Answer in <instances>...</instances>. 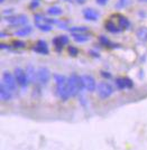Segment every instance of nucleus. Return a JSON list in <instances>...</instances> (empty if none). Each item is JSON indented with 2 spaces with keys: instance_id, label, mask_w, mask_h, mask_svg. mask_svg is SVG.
<instances>
[{
  "instance_id": "nucleus-1",
  "label": "nucleus",
  "mask_w": 147,
  "mask_h": 150,
  "mask_svg": "<svg viewBox=\"0 0 147 150\" xmlns=\"http://www.w3.org/2000/svg\"><path fill=\"white\" fill-rule=\"evenodd\" d=\"M67 90H69L71 98L79 95L83 90H85L83 86V83H82L81 76H79L76 74H71L70 77L67 79Z\"/></svg>"
},
{
  "instance_id": "nucleus-2",
  "label": "nucleus",
  "mask_w": 147,
  "mask_h": 150,
  "mask_svg": "<svg viewBox=\"0 0 147 150\" xmlns=\"http://www.w3.org/2000/svg\"><path fill=\"white\" fill-rule=\"evenodd\" d=\"M54 80H55V83H56V94H57V96L63 101L70 99L71 96H70V93L67 90V80L65 79V76L60 75V74H55Z\"/></svg>"
},
{
  "instance_id": "nucleus-3",
  "label": "nucleus",
  "mask_w": 147,
  "mask_h": 150,
  "mask_svg": "<svg viewBox=\"0 0 147 150\" xmlns=\"http://www.w3.org/2000/svg\"><path fill=\"white\" fill-rule=\"evenodd\" d=\"M15 76L16 80L18 82V85L22 87V90H26L28 83H29V79L27 76V73L25 70H22V67H16L15 68Z\"/></svg>"
},
{
  "instance_id": "nucleus-4",
  "label": "nucleus",
  "mask_w": 147,
  "mask_h": 150,
  "mask_svg": "<svg viewBox=\"0 0 147 150\" xmlns=\"http://www.w3.org/2000/svg\"><path fill=\"white\" fill-rule=\"evenodd\" d=\"M97 91H98V95L101 99H108V98H110L111 95L113 94V87L109 83L101 82L97 86Z\"/></svg>"
},
{
  "instance_id": "nucleus-5",
  "label": "nucleus",
  "mask_w": 147,
  "mask_h": 150,
  "mask_svg": "<svg viewBox=\"0 0 147 150\" xmlns=\"http://www.w3.org/2000/svg\"><path fill=\"white\" fill-rule=\"evenodd\" d=\"M81 79L85 91H88V92H94L96 91L98 85H97V82L93 76L88 75V74H84V75L81 76Z\"/></svg>"
},
{
  "instance_id": "nucleus-6",
  "label": "nucleus",
  "mask_w": 147,
  "mask_h": 150,
  "mask_svg": "<svg viewBox=\"0 0 147 150\" xmlns=\"http://www.w3.org/2000/svg\"><path fill=\"white\" fill-rule=\"evenodd\" d=\"M2 82H4L13 92H16L18 82H17V80H16V76H14L11 73L5 72L4 75H2Z\"/></svg>"
},
{
  "instance_id": "nucleus-7",
  "label": "nucleus",
  "mask_w": 147,
  "mask_h": 150,
  "mask_svg": "<svg viewBox=\"0 0 147 150\" xmlns=\"http://www.w3.org/2000/svg\"><path fill=\"white\" fill-rule=\"evenodd\" d=\"M50 79H51V72L47 67H39L37 70V81L42 85H46Z\"/></svg>"
},
{
  "instance_id": "nucleus-8",
  "label": "nucleus",
  "mask_w": 147,
  "mask_h": 150,
  "mask_svg": "<svg viewBox=\"0 0 147 150\" xmlns=\"http://www.w3.org/2000/svg\"><path fill=\"white\" fill-rule=\"evenodd\" d=\"M13 93L14 92L4 82H1V85H0V98H1V101H4V102L10 101L11 98H13Z\"/></svg>"
},
{
  "instance_id": "nucleus-9",
  "label": "nucleus",
  "mask_w": 147,
  "mask_h": 150,
  "mask_svg": "<svg viewBox=\"0 0 147 150\" xmlns=\"http://www.w3.org/2000/svg\"><path fill=\"white\" fill-rule=\"evenodd\" d=\"M83 16H84V18L87 20H91V22H94V20H97L99 18V14L97 13L96 10L90 9V8L83 10Z\"/></svg>"
},
{
  "instance_id": "nucleus-10",
  "label": "nucleus",
  "mask_w": 147,
  "mask_h": 150,
  "mask_svg": "<svg viewBox=\"0 0 147 150\" xmlns=\"http://www.w3.org/2000/svg\"><path fill=\"white\" fill-rule=\"evenodd\" d=\"M26 73H27V76L29 79V82L35 83L37 81V71H35V68L32 65H28V67L26 68Z\"/></svg>"
},
{
  "instance_id": "nucleus-11",
  "label": "nucleus",
  "mask_w": 147,
  "mask_h": 150,
  "mask_svg": "<svg viewBox=\"0 0 147 150\" xmlns=\"http://www.w3.org/2000/svg\"><path fill=\"white\" fill-rule=\"evenodd\" d=\"M72 38L76 43H85L90 39L89 36L83 35L82 33H72Z\"/></svg>"
},
{
  "instance_id": "nucleus-12",
  "label": "nucleus",
  "mask_w": 147,
  "mask_h": 150,
  "mask_svg": "<svg viewBox=\"0 0 147 150\" xmlns=\"http://www.w3.org/2000/svg\"><path fill=\"white\" fill-rule=\"evenodd\" d=\"M47 14L51 16H60L63 14V10H62V8L57 7V6H53L47 9Z\"/></svg>"
},
{
  "instance_id": "nucleus-13",
  "label": "nucleus",
  "mask_w": 147,
  "mask_h": 150,
  "mask_svg": "<svg viewBox=\"0 0 147 150\" xmlns=\"http://www.w3.org/2000/svg\"><path fill=\"white\" fill-rule=\"evenodd\" d=\"M32 27H25V28H22V29H19V30H17L15 33V35L16 36H27V35H29L30 33H32Z\"/></svg>"
},
{
  "instance_id": "nucleus-14",
  "label": "nucleus",
  "mask_w": 147,
  "mask_h": 150,
  "mask_svg": "<svg viewBox=\"0 0 147 150\" xmlns=\"http://www.w3.org/2000/svg\"><path fill=\"white\" fill-rule=\"evenodd\" d=\"M116 86H117L119 90H124L127 87V84H126V79H123V77H118L116 79Z\"/></svg>"
},
{
  "instance_id": "nucleus-15",
  "label": "nucleus",
  "mask_w": 147,
  "mask_h": 150,
  "mask_svg": "<svg viewBox=\"0 0 147 150\" xmlns=\"http://www.w3.org/2000/svg\"><path fill=\"white\" fill-rule=\"evenodd\" d=\"M137 36L140 40H147V28H140L137 33Z\"/></svg>"
},
{
  "instance_id": "nucleus-16",
  "label": "nucleus",
  "mask_w": 147,
  "mask_h": 150,
  "mask_svg": "<svg viewBox=\"0 0 147 150\" xmlns=\"http://www.w3.org/2000/svg\"><path fill=\"white\" fill-rule=\"evenodd\" d=\"M69 30L71 33H84V31L89 30V28L88 27H84V26H80V27H70Z\"/></svg>"
},
{
  "instance_id": "nucleus-17",
  "label": "nucleus",
  "mask_w": 147,
  "mask_h": 150,
  "mask_svg": "<svg viewBox=\"0 0 147 150\" xmlns=\"http://www.w3.org/2000/svg\"><path fill=\"white\" fill-rule=\"evenodd\" d=\"M106 28L108 29L110 33H118V31H119L118 28L116 27V25H115V24H112L111 22H108L107 24H106Z\"/></svg>"
},
{
  "instance_id": "nucleus-18",
  "label": "nucleus",
  "mask_w": 147,
  "mask_h": 150,
  "mask_svg": "<svg viewBox=\"0 0 147 150\" xmlns=\"http://www.w3.org/2000/svg\"><path fill=\"white\" fill-rule=\"evenodd\" d=\"M34 50L37 52V53H39V54H48V48L47 47H43V46H38L36 45V47H34Z\"/></svg>"
},
{
  "instance_id": "nucleus-19",
  "label": "nucleus",
  "mask_w": 147,
  "mask_h": 150,
  "mask_svg": "<svg viewBox=\"0 0 147 150\" xmlns=\"http://www.w3.org/2000/svg\"><path fill=\"white\" fill-rule=\"evenodd\" d=\"M37 28H39L42 31H50V30H52V26L50 24H46V22H45L44 25L37 24Z\"/></svg>"
},
{
  "instance_id": "nucleus-20",
  "label": "nucleus",
  "mask_w": 147,
  "mask_h": 150,
  "mask_svg": "<svg viewBox=\"0 0 147 150\" xmlns=\"http://www.w3.org/2000/svg\"><path fill=\"white\" fill-rule=\"evenodd\" d=\"M119 22H120V27L121 28H127L129 26V22H128V19L125 18V17H120Z\"/></svg>"
},
{
  "instance_id": "nucleus-21",
  "label": "nucleus",
  "mask_w": 147,
  "mask_h": 150,
  "mask_svg": "<svg viewBox=\"0 0 147 150\" xmlns=\"http://www.w3.org/2000/svg\"><path fill=\"white\" fill-rule=\"evenodd\" d=\"M53 44L55 45V47H56V50H60L62 47H63V44H62V42L60 40L59 37H55V38L53 39Z\"/></svg>"
},
{
  "instance_id": "nucleus-22",
  "label": "nucleus",
  "mask_w": 147,
  "mask_h": 150,
  "mask_svg": "<svg viewBox=\"0 0 147 150\" xmlns=\"http://www.w3.org/2000/svg\"><path fill=\"white\" fill-rule=\"evenodd\" d=\"M7 22L10 24V25H19V18L18 17H9L7 19Z\"/></svg>"
},
{
  "instance_id": "nucleus-23",
  "label": "nucleus",
  "mask_w": 147,
  "mask_h": 150,
  "mask_svg": "<svg viewBox=\"0 0 147 150\" xmlns=\"http://www.w3.org/2000/svg\"><path fill=\"white\" fill-rule=\"evenodd\" d=\"M18 18H19V25H26L28 22V18L25 15H20Z\"/></svg>"
},
{
  "instance_id": "nucleus-24",
  "label": "nucleus",
  "mask_w": 147,
  "mask_h": 150,
  "mask_svg": "<svg viewBox=\"0 0 147 150\" xmlns=\"http://www.w3.org/2000/svg\"><path fill=\"white\" fill-rule=\"evenodd\" d=\"M69 53H70L72 56H76L78 53H79V50H78L76 47H74V46H70V47H69Z\"/></svg>"
},
{
  "instance_id": "nucleus-25",
  "label": "nucleus",
  "mask_w": 147,
  "mask_h": 150,
  "mask_svg": "<svg viewBox=\"0 0 147 150\" xmlns=\"http://www.w3.org/2000/svg\"><path fill=\"white\" fill-rule=\"evenodd\" d=\"M14 46L17 47V48H24V47H26V43L22 42V40H16L14 43Z\"/></svg>"
},
{
  "instance_id": "nucleus-26",
  "label": "nucleus",
  "mask_w": 147,
  "mask_h": 150,
  "mask_svg": "<svg viewBox=\"0 0 147 150\" xmlns=\"http://www.w3.org/2000/svg\"><path fill=\"white\" fill-rule=\"evenodd\" d=\"M59 38H60V40L62 42L63 45H66V44L69 43V37H67V36L62 35V36H59Z\"/></svg>"
},
{
  "instance_id": "nucleus-27",
  "label": "nucleus",
  "mask_w": 147,
  "mask_h": 150,
  "mask_svg": "<svg viewBox=\"0 0 147 150\" xmlns=\"http://www.w3.org/2000/svg\"><path fill=\"white\" fill-rule=\"evenodd\" d=\"M100 42H101L103 45H109V44H110V43H109V40H108V39H107L104 36H101V37H100Z\"/></svg>"
},
{
  "instance_id": "nucleus-28",
  "label": "nucleus",
  "mask_w": 147,
  "mask_h": 150,
  "mask_svg": "<svg viewBox=\"0 0 147 150\" xmlns=\"http://www.w3.org/2000/svg\"><path fill=\"white\" fill-rule=\"evenodd\" d=\"M101 75H102L103 77H106V79H110L111 77V74L109 72H101Z\"/></svg>"
},
{
  "instance_id": "nucleus-29",
  "label": "nucleus",
  "mask_w": 147,
  "mask_h": 150,
  "mask_svg": "<svg viewBox=\"0 0 147 150\" xmlns=\"http://www.w3.org/2000/svg\"><path fill=\"white\" fill-rule=\"evenodd\" d=\"M126 84H127V87H129V89L132 87V85H134V84H132V82L129 79H126Z\"/></svg>"
},
{
  "instance_id": "nucleus-30",
  "label": "nucleus",
  "mask_w": 147,
  "mask_h": 150,
  "mask_svg": "<svg viewBox=\"0 0 147 150\" xmlns=\"http://www.w3.org/2000/svg\"><path fill=\"white\" fill-rule=\"evenodd\" d=\"M109 0H97V2L99 3V5H101V6H103V5H106L107 2H108Z\"/></svg>"
},
{
  "instance_id": "nucleus-31",
  "label": "nucleus",
  "mask_w": 147,
  "mask_h": 150,
  "mask_svg": "<svg viewBox=\"0 0 147 150\" xmlns=\"http://www.w3.org/2000/svg\"><path fill=\"white\" fill-rule=\"evenodd\" d=\"M35 19H36L37 22H39V20H44V18H43L41 15H36V16H35Z\"/></svg>"
},
{
  "instance_id": "nucleus-32",
  "label": "nucleus",
  "mask_w": 147,
  "mask_h": 150,
  "mask_svg": "<svg viewBox=\"0 0 147 150\" xmlns=\"http://www.w3.org/2000/svg\"><path fill=\"white\" fill-rule=\"evenodd\" d=\"M38 5H39V3L37 2V0H35V1H34V2L32 3V7H33V8H36V7H38Z\"/></svg>"
},
{
  "instance_id": "nucleus-33",
  "label": "nucleus",
  "mask_w": 147,
  "mask_h": 150,
  "mask_svg": "<svg viewBox=\"0 0 147 150\" xmlns=\"http://www.w3.org/2000/svg\"><path fill=\"white\" fill-rule=\"evenodd\" d=\"M8 47H10V46H8V45H5V44H1V48H2V50H5V48H8Z\"/></svg>"
},
{
  "instance_id": "nucleus-34",
  "label": "nucleus",
  "mask_w": 147,
  "mask_h": 150,
  "mask_svg": "<svg viewBox=\"0 0 147 150\" xmlns=\"http://www.w3.org/2000/svg\"><path fill=\"white\" fill-rule=\"evenodd\" d=\"M85 0H76V2H79V3H83Z\"/></svg>"
},
{
  "instance_id": "nucleus-35",
  "label": "nucleus",
  "mask_w": 147,
  "mask_h": 150,
  "mask_svg": "<svg viewBox=\"0 0 147 150\" xmlns=\"http://www.w3.org/2000/svg\"><path fill=\"white\" fill-rule=\"evenodd\" d=\"M140 2H147V0H139Z\"/></svg>"
},
{
  "instance_id": "nucleus-36",
  "label": "nucleus",
  "mask_w": 147,
  "mask_h": 150,
  "mask_svg": "<svg viewBox=\"0 0 147 150\" xmlns=\"http://www.w3.org/2000/svg\"><path fill=\"white\" fill-rule=\"evenodd\" d=\"M4 1H5V0H0V2H1V3H2V2H4Z\"/></svg>"
},
{
  "instance_id": "nucleus-37",
  "label": "nucleus",
  "mask_w": 147,
  "mask_h": 150,
  "mask_svg": "<svg viewBox=\"0 0 147 150\" xmlns=\"http://www.w3.org/2000/svg\"><path fill=\"white\" fill-rule=\"evenodd\" d=\"M69 1H71V0H69Z\"/></svg>"
},
{
  "instance_id": "nucleus-38",
  "label": "nucleus",
  "mask_w": 147,
  "mask_h": 150,
  "mask_svg": "<svg viewBox=\"0 0 147 150\" xmlns=\"http://www.w3.org/2000/svg\"><path fill=\"white\" fill-rule=\"evenodd\" d=\"M37 1H38V0H37Z\"/></svg>"
}]
</instances>
